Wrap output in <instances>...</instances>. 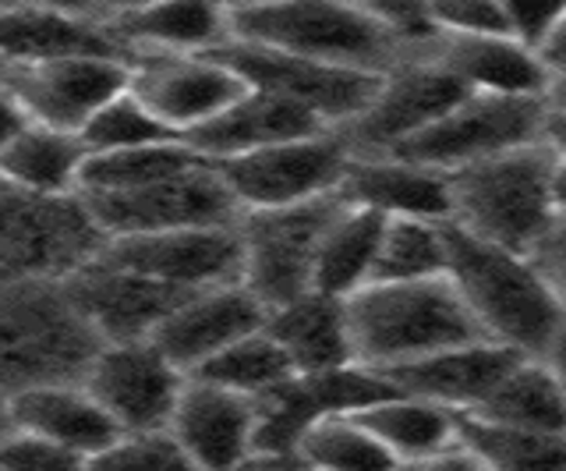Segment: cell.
I'll list each match as a JSON object with an SVG mask.
<instances>
[{"instance_id":"6da1fadb","label":"cell","mask_w":566,"mask_h":471,"mask_svg":"<svg viewBox=\"0 0 566 471\" xmlns=\"http://www.w3.org/2000/svg\"><path fill=\"white\" fill-rule=\"evenodd\" d=\"M447 281L457 287L482 334L510 352L542 358L566 323V302L535 263L464 234L447 220Z\"/></svg>"},{"instance_id":"7a4b0ae2","label":"cell","mask_w":566,"mask_h":471,"mask_svg":"<svg viewBox=\"0 0 566 471\" xmlns=\"http://www.w3.org/2000/svg\"><path fill=\"white\" fill-rule=\"evenodd\" d=\"M354 362L394 373L447 347L489 341L447 276L415 284H368L344 302Z\"/></svg>"},{"instance_id":"3957f363","label":"cell","mask_w":566,"mask_h":471,"mask_svg":"<svg viewBox=\"0 0 566 471\" xmlns=\"http://www.w3.org/2000/svg\"><path fill=\"white\" fill-rule=\"evenodd\" d=\"M227 22L230 43L358 67L371 75H389L407 57L371 4H329V0L230 4Z\"/></svg>"},{"instance_id":"277c9868","label":"cell","mask_w":566,"mask_h":471,"mask_svg":"<svg viewBox=\"0 0 566 471\" xmlns=\"http://www.w3.org/2000/svg\"><path fill=\"white\" fill-rule=\"evenodd\" d=\"M103 341L64 284H0V397L82 383Z\"/></svg>"},{"instance_id":"5b68a950","label":"cell","mask_w":566,"mask_h":471,"mask_svg":"<svg viewBox=\"0 0 566 471\" xmlns=\"http://www.w3.org/2000/svg\"><path fill=\"white\" fill-rule=\"evenodd\" d=\"M548 170L553 153L527 146L447 174L450 223L489 245L535 255L556 227Z\"/></svg>"},{"instance_id":"8992f818","label":"cell","mask_w":566,"mask_h":471,"mask_svg":"<svg viewBox=\"0 0 566 471\" xmlns=\"http://www.w3.org/2000/svg\"><path fill=\"white\" fill-rule=\"evenodd\" d=\"M103 249L106 234L82 196H35L0 181V284H67Z\"/></svg>"},{"instance_id":"52a82bcc","label":"cell","mask_w":566,"mask_h":471,"mask_svg":"<svg viewBox=\"0 0 566 471\" xmlns=\"http://www.w3.org/2000/svg\"><path fill=\"white\" fill-rule=\"evenodd\" d=\"M340 209V196H326L305 206L241 213V284L265 312H276L312 291L318 249Z\"/></svg>"},{"instance_id":"ba28073f","label":"cell","mask_w":566,"mask_h":471,"mask_svg":"<svg viewBox=\"0 0 566 471\" xmlns=\"http://www.w3.org/2000/svg\"><path fill=\"white\" fill-rule=\"evenodd\" d=\"M545 111L548 100L471 93L447 117L436 121L429 132H421L415 143H407L394 156L439 174H453L513 149L542 146Z\"/></svg>"},{"instance_id":"9c48e42d","label":"cell","mask_w":566,"mask_h":471,"mask_svg":"<svg viewBox=\"0 0 566 471\" xmlns=\"http://www.w3.org/2000/svg\"><path fill=\"white\" fill-rule=\"evenodd\" d=\"M347 164L350 149L340 132H326L259 153L230 156V160L212 167L220 170L241 213H262V209H287L336 196Z\"/></svg>"},{"instance_id":"30bf717a","label":"cell","mask_w":566,"mask_h":471,"mask_svg":"<svg viewBox=\"0 0 566 471\" xmlns=\"http://www.w3.org/2000/svg\"><path fill=\"white\" fill-rule=\"evenodd\" d=\"M82 199L88 206V213L96 217L106 241L241 223V209L234 196L227 191L220 170L209 160L149 188L111 191V196H82Z\"/></svg>"},{"instance_id":"8fae6325","label":"cell","mask_w":566,"mask_h":471,"mask_svg":"<svg viewBox=\"0 0 566 471\" xmlns=\"http://www.w3.org/2000/svg\"><path fill=\"white\" fill-rule=\"evenodd\" d=\"M471 90L453 72H447L429 50L403 57L382 78L376 103L340 132L350 156H394L436 121L447 117Z\"/></svg>"},{"instance_id":"7c38bea8","label":"cell","mask_w":566,"mask_h":471,"mask_svg":"<svg viewBox=\"0 0 566 471\" xmlns=\"http://www.w3.org/2000/svg\"><path fill=\"white\" fill-rule=\"evenodd\" d=\"M128 67V90L177 138L212 125L248 93V82L217 54H132Z\"/></svg>"},{"instance_id":"4fadbf2b","label":"cell","mask_w":566,"mask_h":471,"mask_svg":"<svg viewBox=\"0 0 566 471\" xmlns=\"http://www.w3.org/2000/svg\"><path fill=\"white\" fill-rule=\"evenodd\" d=\"M212 54L234 67L252 90H270L301 103L315 117H323L333 132L350 128L376 103L386 78V75L358 72V67L270 54V50H255L241 43H227L220 50H212Z\"/></svg>"},{"instance_id":"5bb4252c","label":"cell","mask_w":566,"mask_h":471,"mask_svg":"<svg viewBox=\"0 0 566 471\" xmlns=\"http://www.w3.org/2000/svg\"><path fill=\"white\" fill-rule=\"evenodd\" d=\"M132 82L128 57L78 54L43 64L8 67L4 85L32 125L82 135L106 103L117 100Z\"/></svg>"},{"instance_id":"9a60e30c","label":"cell","mask_w":566,"mask_h":471,"mask_svg":"<svg viewBox=\"0 0 566 471\" xmlns=\"http://www.w3.org/2000/svg\"><path fill=\"white\" fill-rule=\"evenodd\" d=\"M185 383L188 376L170 365L153 341L103 344L82 376V387L120 432L170 429Z\"/></svg>"},{"instance_id":"2e32d148","label":"cell","mask_w":566,"mask_h":471,"mask_svg":"<svg viewBox=\"0 0 566 471\" xmlns=\"http://www.w3.org/2000/svg\"><path fill=\"white\" fill-rule=\"evenodd\" d=\"M99 259L185 294L241 284L238 227H195V231L114 238L106 241Z\"/></svg>"},{"instance_id":"e0dca14e","label":"cell","mask_w":566,"mask_h":471,"mask_svg":"<svg viewBox=\"0 0 566 471\" xmlns=\"http://www.w3.org/2000/svg\"><path fill=\"white\" fill-rule=\"evenodd\" d=\"M270 323V312L244 284L209 287L185 299L159 323L153 344L185 376H195L230 344L259 334Z\"/></svg>"},{"instance_id":"ac0fdd59","label":"cell","mask_w":566,"mask_h":471,"mask_svg":"<svg viewBox=\"0 0 566 471\" xmlns=\"http://www.w3.org/2000/svg\"><path fill=\"white\" fill-rule=\"evenodd\" d=\"M64 287L103 344L153 341L159 323H164L185 299H191L185 291L146 281V276H138V273L103 263V259H96L93 266H85L78 276H71Z\"/></svg>"},{"instance_id":"d6986e66","label":"cell","mask_w":566,"mask_h":471,"mask_svg":"<svg viewBox=\"0 0 566 471\" xmlns=\"http://www.w3.org/2000/svg\"><path fill=\"white\" fill-rule=\"evenodd\" d=\"M170 436L199 471H241L255 458V400L188 376Z\"/></svg>"},{"instance_id":"ffe728a7","label":"cell","mask_w":566,"mask_h":471,"mask_svg":"<svg viewBox=\"0 0 566 471\" xmlns=\"http://www.w3.org/2000/svg\"><path fill=\"white\" fill-rule=\"evenodd\" d=\"M527 355L510 352V347L495 341H474L447 347V352L429 355L421 362L400 365V369L386 373L400 394H411L421 400L447 408L453 415H471L489 400V394L500 387L503 376Z\"/></svg>"},{"instance_id":"44dd1931","label":"cell","mask_w":566,"mask_h":471,"mask_svg":"<svg viewBox=\"0 0 566 471\" xmlns=\"http://www.w3.org/2000/svg\"><path fill=\"white\" fill-rule=\"evenodd\" d=\"M336 196L382 220H450L447 174L400 156H350Z\"/></svg>"},{"instance_id":"7402d4cb","label":"cell","mask_w":566,"mask_h":471,"mask_svg":"<svg viewBox=\"0 0 566 471\" xmlns=\"http://www.w3.org/2000/svg\"><path fill=\"white\" fill-rule=\"evenodd\" d=\"M333 132L323 117H315L308 107L301 103L270 93V90H252L230 107L227 114H220L212 125L199 128L195 135H188L185 143L202 156L209 164L230 160V156H244V153H259L270 146H283V143H297V138H315Z\"/></svg>"},{"instance_id":"603a6c76","label":"cell","mask_w":566,"mask_h":471,"mask_svg":"<svg viewBox=\"0 0 566 471\" xmlns=\"http://www.w3.org/2000/svg\"><path fill=\"white\" fill-rule=\"evenodd\" d=\"M103 29L124 54H212L230 43L227 8L217 4H132L96 8Z\"/></svg>"},{"instance_id":"cb8c5ba5","label":"cell","mask_w":566,"mask_h":471,"mask_svg":"<svg viewBox=\"0 0 566 471\" xmlns=\"http://www.w3.org/2000/svg\"><path fill=\"white\" fill-rule=\"evenodd\" d=\"M78 54L128 57L96 8H0V64L25 67Z\"/></svg>"},{"instance_id":"d4e9b609","label":"cell","mask_w":566,"mask_h":471,"mask_svg":"<svg viewBox=\"0 0 566 471\" xmlns=\"http://www.w3.org/2000/svg\"><path fill=\"white\" fill-rule=\"evenodd\" d=\"M8 415L14 432L46 440L85 461L96 458L120 436L111 415L96 405V397L82 383H50V387L14 394L8 397Z\"/></svg>"},{"instance_id":"484cf974","label":"cell","mask_w":566,"mask_h":471,"mask_svg":"<svg viewBox=\"0 0 566 471\" xmlns=\"http://www.w3.org/2000/svg\"><path fill=\"white\" fill-rule=\"evenodd\" d=\"M429 54L453 72L471 93L485 96H517V100H548L553 82L535 50L521 46L513 36L457 40L439 36Z\"/></svg>"},{"instance_id":"4316f807","label":"cell","mask_w":566,"mask_h":471,"mask_svg":"<svg viewBox=\"0 0 566 471\" xmlns=\"http://www.w3.org/2000/svg\"><path fill=\"white\" fill-rule=\"evenodd\" d=\"M265 329L283 347V355L291 358L297 376H323L358 365L350 347L347 308L344 302L326 299V294L308 291L305 299L270 312Z\"/></svg>"},{"instance_id":"83f0119b","label":"cell","mask_w":566,"mask_h":471,"mask_svg":"<svg viewBox=\"0 0 566 471\" xmlns=\"http://www.w3.org/2000/svg\"><path fill=\"white\" fill-rule=\"evenodd\" d=\"M88 149L78 135L29 125L0 149V181L35 196H78Z\"/></svg>"},{"instance_id":"f1b7e54d","label":"cell","mask_w":566,"mask_h":471,"mask_svg":"<svg viewBox=\"0 0 566 471\" xmlns=\"http://www.w3.org/2000/svg\"><path fill=\"white\" fill-rule=\"evenodd\" d=\"M382 227H386L382 217L368 213V209L344 206L340 213H336V220L329 223L323 249H318L312 291L336 302H347L350 294L368 287L371 273H376Z\"/></svg>"},{"instance_id":"f546056e","label":"cell","mask_w":566,"mask_h":471,"mask_svg":"<svg viewBox=\"0 0 566 471\" xmlns=\"http://www.w3.org/2000/svg\"><path fill=\"white\" fill-rule=\"evenodd\" d=\"M358 422L394 453V461H411L457 443V415L411 394H386L376 405L361 408Z\"/></svg>"},{"instance_id":"4dcf8cb0","label":"cell","mask_w":566,"mask_h":471,"mask_svg":"<svg viewBox=\"0 0 566 471\" xmlns=\"http://www.w3.org/2000/svg\"><path fill=\"white\" fill-rule=\"evenodd\" d=\"M471 415L495 426L566 436V394L559 390L556 376L545 369L542 358H521L503 376L500 387L489 394L485 405Z\"/></svg>"},{"instance_id":"1f68e13d","label":"cell","mask_w":566,"mask_h":471,"mask_svg":"<svg viewBox=\"0 0 566 471\" xmlns=\"http://www.w3.org/2000/svg\"><path fill=\"white\" fill-rule=\"evenodd\" d=\"M457 440L485 471H566V436L457 415Z\"/></svg>"},{"instance_id":"d6a6232c","label":"cell","mask_w":566,"mask_h":471,"mask_svg":"<svg viewBox=\"0 0 566 471\" xmlns=\"http://www.w3.org/2000/svg\"><path fill=\"white\" fill-rule=\"evenodd\" d=\"M206 164L185 138L177 143H159V146H142L128 153H106V156H88L82 170V188L78 196H111V191H135L149 188L167 178H177L191 167Z\"/></svg>"},{"instance_id":"836d02e7","label":"cell","mask_w":566,"mask_h":471,"mask_svg":"<svg viewBox=\"0 0 566 471\" xmlns=\"http://www.w3.org/2000/svg\"><path fill=\"white\" fill-rule=\"evenodd\" d=\"M447 276V220H386L371 284Z\"/></svg>"},{"instance_id":"e575fe53","label":"cell","mask_w":566,"mask_h":471,"mask_svg":"<svg viewBox=\"0 0 566 471\" xmlns=\"http://www.w3.org/2000/svg\"><path fill=\"white\" fill-rule=\"evenodd\" d=\"M294 365L283 355V347L273 341L270 329L244 337L238 344H230L227 352H220L212 362H206L191 379L212 383V387L241 394L248 400H262L265 394L280 390L283 383L294 379Z\"/></svg>"},{"instance_id":"d590c367","label":"cell","mask_w":566,"mask_h":471,"mask_svg":"<svg viewBox=\"0 0 566 471\" xmlns=\"http://www.w3.org/2000/svg\"><path fill=\"white\" fill-rule=\"evenodd\" d=\"M297 461L323 471H394L397 461L354 415H329L297 443Z\"/></svg>"},{"instance_id":"8d00e7d4","label":"cell","mask_w":566,"mask_h":471,"mask_svg":"<svg viewBox=\"0 0 566 471\" xmlns=\"http://www.w3.org/2000/svg\"><path fill=\"white\" fill-rule=\"evenodd\" d=\"M88 156H106V153H128L142 146H159V143H177V135L164 128L159 121L146 111L132 90H124L117 100H111L106 107L88 121L85 132L78 135Z\"/></svg>"},{"instance_id":"74e56055","label":"cell","mask_w":566,"mask_h":471,"mask_svg":"<svg viewBox=\"0 0 566 471\" xmlns=\"http://www.w3.org/2000/svg\"><path fill=\"white\" fill-rule=\"evenodd\" d=\"M85 471H199L174 440L170 429L120 432L117 440L85 461Z\"/></svg>"},{"instance_id":"f35d334b","label":"cell","mask_w":566,"mask_h":471,"mask_svg":"<svg viewBox=\"0 0 566 471\" xmlns=\"http://www.w3.org/2000/svg\"><path fill=\"white\" fill-rule=\"evenodd\" d=\"M432 19L439 36H457V40L510 36L506 4H495V0H439V4H432Z\"/></svg>"},{"instance_id":"ab89813d","label":"cell","mask_w":566,"mask_h":471,"mask_svg":"<svg viewBox=\"0 0 566 471\" xmlns=\"http://www.w3.org/2000/svg\"><path fill=\"white\" fill-rule=\"evenodd\" d=\"M0 468L4 471H85V458L11 429L4 440H0Z\"/></svg>"},{"instance_id":"60d3db41","label":"cell","mask_w":566,"mask_h":471,"mask_svg":"<svg viewBox=\"0 0 566 471\" xmlns=\"http://www.w3.org/2000/svg\"><path fill=\"white\" fill-rule=\"evenodd\" d=\"M559 11H563V4H506L510 36L538 54V46L545 43L548 32H553Z\"/></svg>"},{"instance_id":"b9f144b4","label":"cell","mask_w":566,"mask_h":471,"mask_svg":"<svg viewBox=\"0 0 566 471\" xmlns=\"http://www.w3.org/2000/svg\"><path fill=\"white\" fill-rule=\"evenodd\" d=\"M394 471H485V468H482V461H478L464 443L457 440V443L442 447V450L421 453V458L397 461Z\"/></svg>"},{"instance_id":"7bdbcfd3","label":"cell","mask_w":566,"mask_h":471,"mask_svg":"<svg viewBox=\"0 0 566 471\" xmlns=\"http://www.w3.org/2000/svg\"><path fill=\"white\" fill-rule=\"evenodd\" d=\"M535 263L545 270V276L559 291V299L566 302V223H556L553 234L542 241V249L535 252Z\"/></svg>"},{"instance_id":"ee69618b","label":"cell","mask_w":566,"mask_h":471,"mask_svg":"<svg viewBox=\"0 0 566 471\" xmlns=\"http://www.w3.org/2000/svg\"><path fill=\"white\" fill-rule=\"evenodd\" d=\"M538 61L545 67L548 82H553V90H559V85H566V4L559 11V19L553 25V32L545 36V43L538 46ZM553 96V93H548Z\"/></svg>"},{"instance_id":"f6af8a7d","label":"cell","mask_w":566,"mask_h":471,"mask_svg":"<svg viewBox=\"0 0 566 471\" xmlns=\"http://www.w3.org/2000/svg\"><path fill=\"white\" fill-rule=\"evenodd\" d=\"M542 146L553 153L556 160H566V103L548 100L545 125H542Z\"/></svg>"},{"instance_id":"bcb514c9","label":"cell","mask_w":566,"mask_h":471,"mask_svg":"<svg viewBox=\"0 0 566 471\" xmlns=\"http://www.w3.org/2000/svg\"><path fill=\"white\" fill-rule=\"evenodd\" d=\"M25 125H29L25 111L18 107V100L11 96V90L4 85V78H0V149H4Z\"/></svg>"},{"instance_id":"7dc6e473","label":"cell","mask_w":566,"mask_h":471,"mask_svg":"<svg viewBox=\"0 0 566 471\" xmlns=\"http://www.w3.org/2000/svg\"><path fill=\"white\" fill-rule=\"evenodd\" d=\"M542 362H545V369L556 376L559 390L566 394V323L556 329V337L548 341V347L542 352Z\"/></svg>"},{"instance_id":"c3c4849f","label":"cell","mask_w":566,"mask_h":471,"mask_svg":"<svg viewBox=\"0 0 566 471\" xmlns=\"http://www.w3.org/2000/svg\"><path fill=\"white\" fill-rule=\"evenodd\" d=\"M548 199H553L556 223H566V160L553 156V170H548Z\"/></svg>"},{"instance_id":"681fc988","label":"cell","mask_w":566,"mask_h":471,"mask_svg":"<svg viewBox=\"0 0 566 471\" xmlns=\"http://www.w3.org/2000/svg\"><path fill=\"white\" fill-rule=\"evenodd\" d=\"M8 432H11V415H8V400L0 397V440H4Z\"/></svg>"},{"instance_id":"f907efd6","label":"cell","mask_w":566,"mask_h":471,"mask_svg":"<svg viewBox=\"0 0 566 471\" xmlns=\"http://www.w3.org/2000/svg\"><path fill=\"white\" fill-rule=\"evenodd\" d=\"M548 100H556V103H566V85H559V90H553V96Z\"/></svg>"},{"instance_id":"816d5d0a","label":"cell","mask_w":566,"mask_h":471,"mask_svg":"<svg viewBox=\"0 0 566 471\" xmlns=\"http://www.w3.org/2000/svg\"><path fill=\"white\" fill-rule=\"evenodd\" d=\"M297 471H323V468H308V464H301Z\"/></svg>"}]
</instances>
